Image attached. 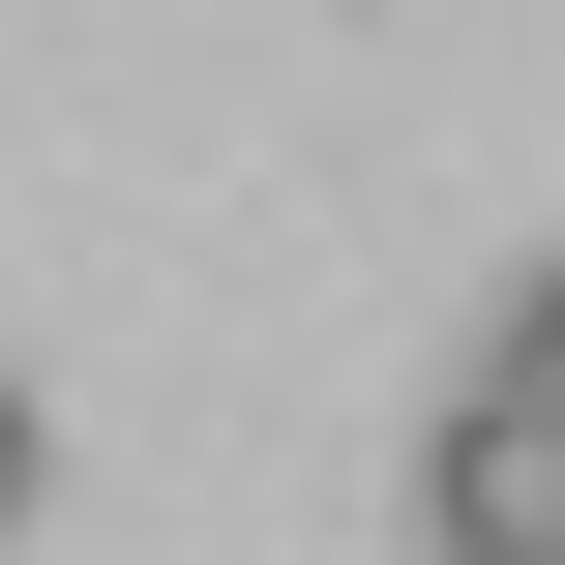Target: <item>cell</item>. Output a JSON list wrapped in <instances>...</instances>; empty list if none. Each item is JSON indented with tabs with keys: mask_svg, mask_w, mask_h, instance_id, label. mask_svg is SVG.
Here are the masks:
<instances>
[{
	"mask_svg": "<svg viewBox=\"0 0 565 565\" xmlns=\"http://www.w3.org/2000/svg\"><path fill=\"white\" fill-rule=\"evenodd\" d=\"M0 536H30V387H0Z\"/></svg>",
	"mask_w": 565,
	"mask_h": 565,
	"instance_id": "2",
	"label": "cell"
},
{
	"mask_svg": "<svg viewBox=\"0 0 565 565\" xmlns=\"http://www.w3.org/2000/svg\"><path fill=\"white\" fill-rule=\"evenodd\" d=\"M477 387H507V417H536V447H565V268H536V298H507V358H477Z\"/></svg>",
	"mask_w": 565,
	"mask_h": 565,
	"instance_id": "1",
	"label": "cell"
}]
</instances>
